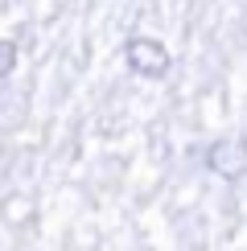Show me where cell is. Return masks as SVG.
Wrapping results in <instances>:
<instances>
[{
    "mask_svg": "<svg viewBox=\"0 0 247 251\" xmlns=\"http://www.w3.org/2000/svg\"><path fill=\"white\" fill-rule=\"evenodd\" d=\"M206 165H210V173L226 177V181H235L243 169H247V144L243 140H231V136H222V140H214L210 149H206Z\"/></svg>",
    "mask_w": 247,
    "mask_h": 251,
    "instance_id": "cell-2",
    "label": "cell"
},
{
    "mask_svg": "<svg viewBox=\"0 0 247 251\" xmlns=\"http://www.w3.org/2000/svg\"><path fill=\"white\" fill-rule=\"evenodd\" d=\"M124 62H128V70L140 75V78H165L169 66H173L165 41H157V37H132L128 46H124Z\"/></svg>",
    "mask_w": 247,
    "mask_h": 251,
    "instance_id": "cell-1",
    "label": "cell"
},
{
    "mask_svg": "<svg viewBox=\"0 0 247 251\" xmlns=\"http://www.w3.org/2000/svg\"><path fill=\"white\" fill-rule=\"evenodd\" d=\"M17 70V46L8 37H0V78H8Z\"/></svg>",
    "mask_w": 247,
    "mask_h": 251,
    "instance_id": "cell-3",
    "label": "cell"
}]
</instances>
